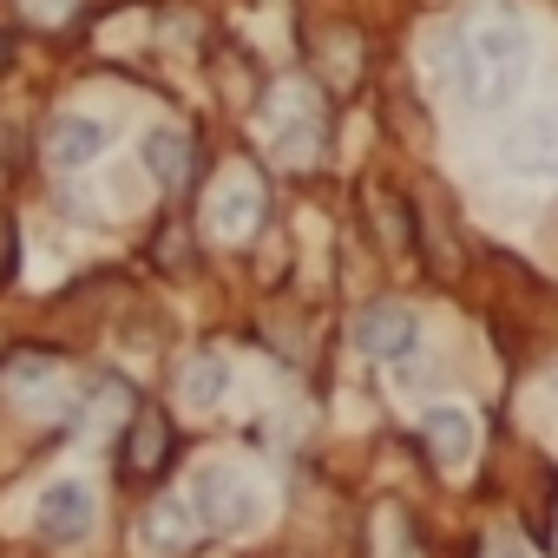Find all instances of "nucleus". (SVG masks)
Instances as JSON below:
<instances>
[{
  "label": "nucleus",
  "mask_w": 558,
  "mask_h": 558,
  "mask_svg": "<svg viewBox=\"0 0 558 558\" xmlns=\"http://www.w3.org/2000/svg\"><path fill=\"white\" fill-rule=\"evenodd\" d=\"M532 80V40L519 21H480L460 34V53H453V93L473 106V112H506Z\"/></svg>",
  "instance_id": "nucleus-1"
},
{
  "label": "nucleus",
  "mask_w": 558,
  "mask_h": 558,
  "mask_svg": "<svg viewBox=\"0 0 558 558\" xmlns=\"http://www.w3.org/2000/svg\"><path fill=\"white\" fill-rule=\"evenodd\" d=\"M191 512L210 532H250L256 525V486H250V473L230 466V460H204L191 473Z\"/></svg>",
  "instance_id": "nucleus-2"
},
{
  "label": "nucleus",
  "mask_w": 558,
  "mask_h": 558,
  "mask_svg": "<svg viewBox=\"0 0 558 558\" xmlns=\"http://www.w3.org/2000/svg\"><path fill=\"white\" fill-rule=\"evenodd\" d=\"M414 336H421V323H414V310L408 303H362L355 310V349L362 355H375V362H401L408 349H414Z\"/></svg>",
  "instance_id": "nucleus-3"
},
{
  "label": "nucleus",
  "mask_w": 558,
  "mask_h": 558,
  "mask_svg": "<svg viewBox=\"0 0 558 558\" xmlns=\"http://www.w3.org/2000/svg\"><path fill=\"white\" fill-rule=\"evenodd\" d=\"M99 151H106V125H93V119H80V112H53L47 132H40V158H47L53 171H86Z\"/></svg>",
  "instance_id": "nucleus-4"
},
{
  "label": "nucleus",
  "mask_w": 558,
  "mask_h": 558,
  "mask_svg": "<svg viewBox=\"0 0 558 558\" xmlns=\"http://www.w3.org/2000/svg\"><path fill=\"white\" fill-rule=\"evenodd\" d=\"M93 532V486L86 480H53L40 499V538L47 545H80Z\"/></svg>",
  "instance_id": "nucleus-5"
},
{
  "label": "nucleus",
  "mask_w": 558,
  "mask_h": 558,
  "mask_svg": "<svg viewBox=\"0 0 558 558\" xmlns=\"http://www.w3.org/2000/svg\"><path fill=\"white\" fill-rule=\"evenodd\" d=\"M171 447H178V434H171L165 414H132L125 421V447H119V473L125 480H158Z\"/></svg>",
  "instance_id": "nucleus-6"
},
{
  "label": "nucleus",
  "mask_w": 558,
  "mask_h": 558,
  "mask_svg": "<svg viewBox=\"0 0 558 558\" xmlns=\"http://www.w3.org/2000/svg\"><path fill=\"white\" fill-rule=\"evenodd\" d=\"M421 440L440 466H466L480 447V421L466 408H421Z\"/></svg>",
  "instance_id": "nucleus-7"
},
{
  "label": "nucleus",
  "mask_w": 558,
  "mask_h": 558,
  "mask_svg": "<svg viewBox=\"0 0 558 558\" xmlns=\"http://www.w3.org/2000/svg\"><path fill=\"white\" fill-rule=\"evenodd\" d=\"M138 158H145V178H151L158 191H184V184H191V138H184L178 125H151V132L138 138Z\"/></svg>",
  "instance_id": "nucleus-8"
},
{
  "label": "nucleus",
  "mask_w": 558,
  "mask_h": 558,
  "mask_svg": "<svg viewBox=\"0 0 558 558\" xmlns=\"http://www.w3.org/2000/svg\"><path fill=\"white\" fill-rule=\"evenodd\" d=\"M145 545H151L158 558H184V551L197 545V512H191V499L158 493V499L145 506Z\"/></svg>",
  "instance_id": "nucleus-9"
},
{
  "label": "nucleus",
  "mask_w": 558,
  "mask_h": 558,
  "mask_svg": "<svg viewBox=\"0 0 558 558\" xmlns=\"http://www.w3.org/2000/svg\"><path fill=\"white\" fill-rule=\"evenodd\" d=\"M178 388H184V408H217L223 395H230V362L223 355H191L184 362V375H178Z\"/></svg>",
  "instance_id": "nucleus-10"
},
{
  "label": "nucleus",
  "mask_w": 558,
  "mask_h": 558,
  "mask_svg": "<svg viewBox=\"0 0 558 558\" xmlns=\"http://www.w3.org/2000/svg\"><path fill=\"white\" fill-rule=\"evenodd\" d=\"M60 368L47 362V355H14L8 362V375H0V388H34V381H53Z\"/></svg>",
  "instance_id": "nucleus-11"
},
{
  "label": "nucleus",
  "mask_w": 558,
  "mask_h": 558,
  "mask_svg": "<svg viewBox=\"0 0 558 558\" xmlns=\"http://www.w3.org/2000/svg\"><path fill=\"white\" fill-rule=\"evenodd\" d=\"M21 14H27L34 27H66V21L80 14V0H21Z\"/></svg>",
  "instance_id": "nucleus-12"
},
{
  "label": "nucleus",
  "mask_w": 558,
  "mask_h": 558,
  "mask_svg": "<svg viewBox=\"0 0 558 558\" xmlns=\"http://www.w3.org/2000/svg\"><path fill=\"white\" fill-rule=\"evenodd\" d=\"M217 230H223V236H243V230H250V191H243V184L223 191V217H217Z\"/></svg>",
  "instance_id": "nucleus-13"
},
{
  "label": "nucleus",
  "mask_w": 558,
  "mask_h": 558,
  "mask_svg": "<svg viewBox=\"0 0 558 558\" xmlns=\"http://www.w3.org/2000/svg\"><path fill=\"white\" fill-rule=\"evenodd\" d=\"M486 558H532V551H525V545H519V538H506V545H493V551H486Z\"/></svg>",
  "instance_id": "nucleus-14"
}]
</instances>
